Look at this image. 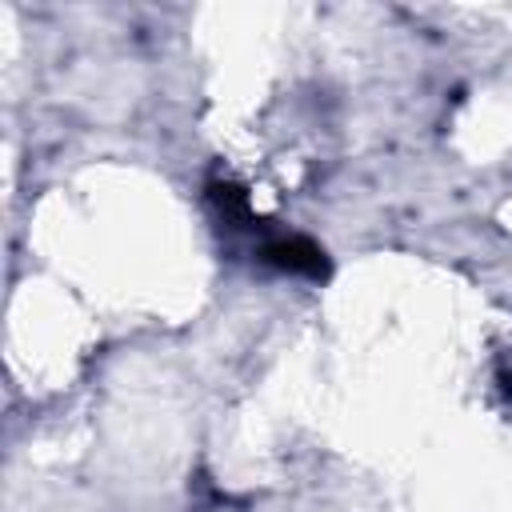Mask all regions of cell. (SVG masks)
I'll return each mask as SVG.
<instances>
[{"mask_svg": "<svg viewBox=\"0 0 512 512\" xmlns=\"http://www.w3.org/2000/svg\"><path fill=\"white\" fill-rule=\"evenodd\" d=\"M260 264L288 272V276H308V280H324L328 276V256L320 244H312L308 236H272L260 244Z\"/></svg>", "mask_w": 512, "mask_h": 512, "instance_id": "cell-1", "label": "cell"}]
</instances>
